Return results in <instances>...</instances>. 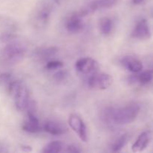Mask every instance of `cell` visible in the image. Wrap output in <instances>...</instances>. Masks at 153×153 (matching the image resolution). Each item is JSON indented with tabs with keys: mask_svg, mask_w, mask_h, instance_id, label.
<instances>
[{
	"mask_svg": "<svg viewBox=\"0 0 153 153\" xmlns=\"http://www.w3.org/2000/svg\"><path fill=\"white\" fill-rule=\"evenodd\" d=\"M140 112V106L135 103L129 104L118 109L113 108L111 122L119 125L131 123L135 120Z\"/></svg>",
	"mask_w": 153,
	"mask_h": 153,
	"instance_id": "obj_1",
	"label": "cell"
},
{
	"mask_svg": "<svg viewBox=\"0 0 153 153\" xmlns=\"http://www.w3.org/2000/svg\"><path fill=\"white\" fill-rule=\"evenodd\" d=\"M9 94L13 97L17 110L24 111L29 103V95L26 86L19 81H11L8 86Z\"/></svg>",
	"mask_w": 153,
	"mask_h": 153,
	"instance_id": "obj_2",
	"label": "cell"
},
{
	"mask_svg": "<svg viewBox=\"0 0 153 153\" xmlns=\"http://www.w3.org/2000/svg\"><path fill=\"white\" fill-rule=\"evenodd\" d=\"M26 47L19 42H12L4 46L1 51V58L4 63L9 64L19 62L25 55Z\"/></svg>",
	"mask_w": 153,
	"mask_h": 153,
	"instance_id": "obj_3",
	"label": "cell"
},
{
	"mask_svg": "<svg viewBox=\"0 0 153 153\" xmlns=\"http://www.w3.org/2000/svg\"><path fill=\"white\" fill-rule=\"evenodd\" d=\"M52 7L49 3H40L34 9L32 22L37 28H43L48 23L52 13Z\"/></svg>",
	"mask_w": 153,
	"mask_h": 153,
	"instance_id": "obj_4",
	"label": "cell"
},
{
	"mask_svg": "<svg viewBox=\"0 0 153 153\" xmlns=\"http://www.w3.org/2000/svg\"><path fill=\"white\" fill-rule=\"evenodd\" d=\"M113 77L108 73H93L88 80V85L95 90H105L113 83Z\"/></svg>",
	"mask_w": 153,
	"mask_h": 153,
	"instance_id": "obj_5",
	"label": "cell"
},
{
	"mask_svg": "<svg viewBox=\"0 0 153 153\" xmlns=\"http://www.w3.org/2000/svg\"><path fill=\"white\" fill-rule=\"evenodd\" d=\"M76 68L78 71L84 74H93L98 71L100 65L94 58H83L76 61Z\"/></svg>",
	"mask_w": 153,
	"mask_h": 153,
	"instance_id": "obj_6",
	"label": "cell"
},
{
	"mask_svg": "<svg viewBox=\"0 0 153 153\" xmlns=\"http://www.w3.org/2000/svg\"><path fill=\"white\" fill-rule=\"evenodd\" d=\"M69 125L72 129L78 134L81 140L84 142L88 140L87 128L84 121L76 114H71L69 117Z\"/></svg>",
	"mask_w": 153,
	"mask_h": 153,
	"instance_id": "obj_7",
	"label": "cell"
},
{
	"mask_svg": "<svg viewBox=\"0 0 153 153\" xmlns=\"http://www.w3.org/2000/svg\"><path fill=\"white\" fill-rule=\"evenodd\" d=\"M131 37L141 40H149L151 37V31L146 19H143L139 21L134 27L131 34Z\"/></svg>",
	"mask_w": 153,
	"mask_h": 153,
	"instance_id": "obj_8",
	"label": "cell"
},
{
	"mask_svg": "<svg viewBox=\"0 0 153 153\" xmlns=\"http://www.w3.org/2000/svg\"><path fill=\"white\" fill-rule=\"evenodd\" d=\"M66 27L67 31L72 34L80 32L84 28V22L82 17L79 16L76 12L71 14V16L67 19Z\"/></svg>",
	"mask_w": 153,
	"mask_h": 153,
	"instance_id": "obj_9",
	"label": "cell"
},
{
	"mask_svg": "<svg viewBox=\"0 0 153 153\" xmlns=\"http://www.w3.org/2000/svg\"><path fill=\"white\" fill-rule=\"evenodd\" d=\"M124 67L132 73H139L143 70V64L140 61L131 56L124 57L121 61Z\"/></svg>",
	"mask_w": 153,
	"mask_h": 153,
	"instance_id": "obj_10",
	"label": "cell"
},
{
	"mask_svg": "<svg viewBox=\"0 0 153 153\" xmlns=\"http://www.w3.org/2000/svg\"><path fill=\"white\" fill-rule=\"evenodd\" d=\"M43 129L45 131L52 135H61L64 134L67 131V128L64 126L56 121L52 120L47 121L45 123Z\"/></svg>",
	"mask_w": 153,
	"mask_h": 153,
	"instance_id": "obj_11",
	"label": "cell"
},
{
	"mask_svg": "<svg viewBox=\"0 0 153 153\" xmlns=\"http://www.w3.org/2000/svg\"><path fill=\"white\" fill-rule=\"evenodd\" d=\"M149 139H150V136L147 131H144L142 134H140L138 138L137 139V140L134 142V143L131 146V149H132L133 152H141L143 149H146L147 145L149 144Z\"/></svg>",
	"mask_w": 153,
	"mask_h": 153,
	"instance_id": "obj_12",
	"label": "cell"
},
{
	"mask_svg": "<svg viewBox=\"0 0 153 153\" xmlns=\"http://www.w3.org/2000/svg\"><path fill=\"white\" fill-rule=\"evenodd\" d=\"M99 28L100 31L104 35L111 34L113 28V21L108 17H103L99 22Z\"/></svg>",
	"mask_w": 153,
	"mask_h": 153,
	"instance_id": "obj_13",
	"label": "cell"
},
{
	"mask_svg": "<svg viewBox=\"0 0 153 153\" xmlns=\"http://www.w3.org/2000/svg\"><path fill=\"white\" fill-rule=\"evenodd\" d=\"M22 128V130L29 133H38L42 130L39 121L30 120L28 119L23 123Z\"/></svg>",
	"mask_w": 153,
	"mask_h": 153,
	"instance_id": "obj_14",
	"label": "cell"
},
{
	"mask_svg": "<svg viewBox=\"0 0 153 153\" xmlns=\"http://www.w3.org/2000/svg\"><path fill=\"white\" fill-rule=\"evenodd\" d=\"M64 144L61 141H52L48 143L43 149V153H58L64 150Z\"/></svg>",
	"mask_w": 153,
	"mask_h": 153,
	"instance_id": "obj_15",
	"label": "cell"
},
{
	"mask_svg": "<svg viewBox=\"0 0 153 153\" xmlns=\"http://www.w3.org/2000/svg\"><path fill=\"white\" fill-rule=\"evenodd\" d=\"M117 1L118 0H94L92 2L95 8L98 10L111 8L117 4Z\"/></svg>",
	"mask_w": 153,
	"mask_h": 153,
	"instance_id": "obj_16",
	"label": "cell"
},
{
	"mask_svg": "<svg viewBox=\"0 0 153 153\" xmlns=\"http://www.w3.org/2000/svg\"><path fill=\"white\" fill-rule=\"evenodd\" d=\"M128 138V137L127 134H123L119 138L117 139L116 141L114 143L113 146H112V151L113 152H118V151L121 150L127 143Z\"/></svg>",
	"mask_w": 153,
	"mask_h": 153,
	"instance_id": "obj_17",
	"label": "cell"
},
{
	"mask_svg": "<svg viewBox=\"0 0 153 153\" xmlns=\"http://www.w3.org/2000/svg\"><path fill=\"white\" fill-rule=\"evenodd\" d=\"M153 79V70H146L140 73L138 76H137V80L140 83L145 85L148 84Z\"/></svg>",
	"mask_w": 153,
	"mask_h": 153,
	"instance_id": "obj_18",
	"label": "cell"
},
{
	"mask_svg": "<svg viewBox=\"0 0 153 153\" xmlns=\"http://www.w3.org/2000/svg\"><path fill=\"white\" fill-rule=\"evenodd\" d=\"M68 71L66 70H59V71L57 72L53 75V79L58 83H62V82H65L68 79Z\"/></svg>",
	"mask_w": 153,
	"mask_h": 153,
	"instance_id": "obj_19",
	"label": "cell"
},
{
	"mask_svg": "<svg viewBox=\"0 0 153 153\" xmlns=\"http://www.w3.org/2000/svg\"><path fill=\"white\" fill-rule=\"evenodd\" d=\"M57 51H58V49L55 47L46 48V49H43L40 51V52H39V56L42 57V58L46 59V58H49L50 57L53 56L56 53Z\"/></svg>",
	"mask_w": 153,
	"mask_h": 153,
	"instance_id": "obj_20",
	"label": "cell"
},
{
	"mask_svg": "<svg viewBox=\"0 0 153 153\" xmlns=\"http://www.w3.org/2000/svg\"><path fill=\"white\" fill-rule=\"evenodd\" d=\"M64 66L63 62L59 61H51L46 64V68L47 70H57L60 69Z\"/></svg>",
	"mask_w": 153,
	"mask_h": 153,
	"instance_id": "obj_21",
	"label": "cell"
},
{
	"mask_svg": "<svg viewBox=\"0 0 153 153\" xmlns=\"http://www.w3.org/2000/svg\"><path fill=\"white\" fill-rule=\"evenodd\" d=\"M65 152H72V153H78L80 152L81 151L76 147V146H73V145H70V146H68L67 147V149H65Z\"/></svg>",
	"mask_w": 153,
	"mask_h": 153,
	"instance_id": "obj_22",
	"label": "cell"
},
{
	"mask_svg": "<svg viewBox=\"0 0 153 153\" xmlns=\"http://www.w3.org/2000/svg\"><path fill=\"white\" fill-rule=\"evenodd\" d=\"M22 149L25 152H31L32 150L31 147L29 146H22Z\"/></svg>",
	"mask_w": 153,
	"mask_h": 153,
	"instance_id": "obj_23",
	"label": "cell"
},
{
	"mask_svg": "<svg viewBox=\"0 0 153 153\" xmlns=\"http://www.w3.org/2000/svg\"><path fill=\"white\" fill-rule=\"evenodd\" d=\"M143 1H144V0H132L133 3H134V4H140V3L143 2Z\"/></svg>",
	"mask_w": 153,
	"mask_h": 153,
	"instance_id": "obj_24",
	"label": "cell"
}]
</instances>
